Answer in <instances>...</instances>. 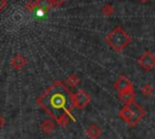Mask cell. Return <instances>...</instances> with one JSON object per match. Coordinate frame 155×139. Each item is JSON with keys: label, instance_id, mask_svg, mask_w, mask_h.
Here are the masks:
<instances>
[{"label": "cell", "instance_id": "6da1fadb", "mask_svg": "<svg viewBox=\"0 0 155 139\" xmlns=\"http://www.w3.org/2000/svg\"><path fill=\"white\" fill-rule=\"evenodd\" d=\"M74 93L62 81H53L36 99V104L41 106L61 127H67L74 121L71 110L75 108Z\"/></svg>", "mask_w": 155, "mask_h": 139}, {"label": "cell", "instance_id": "7a4b0ae2", "mask_svg": "<svg viewBox=\"0 0 155 139\" xmlns=\"http://www.w3.org/2000/svg\"><path fill=\"white\" fill-rule=\"evenodd\" d=\"M105 42L109 45V47H111L113 51L122 52L131 42V36L121 27H115L105 36Z\"/></svg>", "mask_w": 155, "mask_h": 139}, {"label": "cell", "instance_id": "3957f363", "mask_svg": "<svg viewBox=\"0 0 155 139\" xmlns=\"http://www.w3.org/2000/svg\"><path fill=\"white\" fill-rule=\"evenodd\" d=\"M145 115L144 109L138 105L136 102L132 104H125L124 108L120 109L119 111V117L124 120L126 123H128L130 127L136 126Z\"/></svg>", "mask_w": 155, "mask_h": 139}, {"label": "cell", "instance_id": "277c9868", "mask_svg": "<svg viewBox=\"0 0 155 139\" xmlns=\"http://www.w3.org/2000/svg\"><path fill=\"white\" fill-rule=\"evenodd\" d=\"M73 97H74L75 108L80 109V110L85 109V108L90 104V102H91V95H90L87 92H85L84 89H78V91L74 93Z\"/></svg>", "mask_w": 155, "mask_h": 139}, {"label": "cell", "instance_id": "5b68a950", "mask_svg": "<svg viewBox=\"0 0 155 139\" xmlns=\"http://www.w3.org/2000/svg\"><path fill=\"white\" fill-rule=\"evenodd\" d=\"M138 64L139 66L145 70V71H150L154 66H155V56L149 52V51H145L139 58H138Z\"/></svg>", "mask_w": 155, "mask_h": 139}, {"label": "cell", "instance_id": "8992f818", "mask_svg": "<svg viewBox=\"0 0 155 139\" xmlns=\"http://www.w3.org/2000/svg\"><path fill=\"white\" fill-rule=\"evenodd\" d=\"M25 8L28 11H36V10H42V11H48L52 10V0H35V1H30L25 4Z\"/></svg>", "mask_w": 155, "mask_h": 139}, {"label": "cell", "instance_id": "52a82bcc", "mask_svg": "<svg viewBox=\"0 0 155 139\" xmlns=\"http://www.w3.org/2000/svg\"><path fill=\"white\" fill-rule=\"evenodd\" d=\"M114 88L119 92H128V91H133V83L132 81L126 77V76H119V79L114 82Z\"/></svg>", "mask_w": 155, "mask_h": 139}, {"label": "cell", "instance_id": "ba28073f", "mask_svg": "<svg viewBox=\"0 0 155 139\" xmlns=\"http://www.w3.org/2000/svg\"><path fill=\"white\" fill-rule=\"evenodd\" d=\"M10 64H11V66H12L13 69L19 70V69H22V68L25 66V64H27V59H25V57H24L23 54L17 53V54H15V56L11 58Z\"/></svg>", "mask_w": 155, "mask_h": 139}, {"label": "cell", "instance_id": "9c48e42d", "mask_svg": "<svg viewBox=\"0 0 155 139\" xmlns=\"http://www.w3.org/2000/svg\"><path fill=\"white\" fill-rule=\"evenodd\" d=\"M86 134H87V137H88L90 139H98V138L102 135V129H101V127H99L98 124L92 123V124H90V126L87 127Z\"/></svg>", "mask_w": 155, "mask_h": 139}, {"label": "cell", "instance_id": "30bf717a", "mask_svg": "<svg viewBox=\"0 0 155 139\" xmlns=\"http://www.w3.org/2000/svg\"><path fill=\"white\" fill-rule=\"evenodd\" d=\"M40 128H41V131H42L45 134H51V133H53L54 129H56V123H54L52 120L46 118V120H44V121L41 122Z\"/></svg>", "mask_w": 155, "mask_h": 139}, {"label": "cell", "instance_id": "8fae6325", "mask_svg": "<svg viewBox=\"0 0 155 139\" xmlns=\"http://www.w3.org/2000/svg\"><path fill=\"white\" fill-rule=\"evenodd\" d=\"M119 99L124 104H132L136 102V94L134 91H128V92H122L119 93Z\"/></svg>", "mask_w": 155, "mask_h": 139}, {"label": "cell", "instance_id": "7c38bea8", "mask_svg": "<svg viewBox=\"0 0 155 139\" xmlns=\"http://www.w3.org/2000/svg\"><path fill=\"white\" fill-rule=\"evenodd\" d=\"M79 82H80V79H79V76H78L76 74H70V75L65 79V81H64V83H65L67 86L71 87V88L76 87V86L79 85Z\"/></svg>", "mask_w": 155, "mask_h": 139}, {"label": "cell", "instance_id": "4fadbf2b", "mask_svg": "<svg viewBox=\"0 0 155 139\" xmlns=\"http://www.w3.org/2000/svg\"><path fill=\"white\" fill-rule=\"evenodd\" d=\"M102 13H103L104 16L109 17V16H111V15L114 13V7H113L110 4H107V5H104V6L102 7Z\"/></svg>", "mask_w": 155, "mask_h": 139}, {"label": "cell", "instance_id": "5bb4252c", "mask_svg": "<svg viewBox=\"0 0 155 139\" xmlns=\"http://www.w3.org/2000/svg\"><path fill=\"white\" fill-rule=\"evenodd\" d=\"M140 91H142V93L144 94V95H150L151 93H153V86L151 85H149V83H145V85H143L142 86V88H140Z\"/></svg>", "mask_w": 155, "mask_h": 139}, {"label": "cell", "instance_id": "9a60e30c", "mask_svg": "<svg viewBox=\"0 0 155 139\" xmlns=\"http://www.w3.org/2000/svg\"><path fill=\"white\" fill-rule=\"evenodd\" d=\"M63 4H64V0H52V6H53V8H58V7H61Z\"/></svg>", "mask_w": 155, "mask_h": 139}, {"label": "cell", "instance_id": "2e32d148", "mask_svg": "<svg viewBox=\"0 0 155 139\" xmlns=\"http://www.w3.org/2000/svg\"><path fill=\"white\" fill-rule=\"evenodd\" d=\"M7 5V0H0V13L4 11V8Z\"/></svg>", "mask_w": 155, "mask_h": 139}, {"label": "cell", "instance_id": "e0dca14e", "mask_svg": "<svg viewBox=\"0 0 155 139\" xmlns=\"http://www.w3.org/2000/svg\"><path fill=\"white\" fill-rule=\"evenodd\" d=\"M5 122H6V121H5V117H4L2 115H0V128H2V127L5 126Z\"/></svg>", "mask_w": 155, "mask_h": 139}, {"label": "cell", "instance_id": "ac0fdd59", "mask_svg": "<svg viewBox=\"0 0 155 139\" xmlns=\"http://www.w3.org/2000/svg\"><path fill=\"white\" fill-rule=\"evenodd\" d=\"M140 2H147V1H149V0H139Z\"/></svg>", "mask_w": 155, "mask_h": 139}, {"label": "cell", "instance_id": "d6986e66", "mask_svg": "<svg viewBox=\"0 0 155 139\" xmlns=\"http://www.w3.org/2000/svg\"><path fill=\"white\" fill-rule=\"evenodd\" d=\"M154 86H155V85H154Z\"/></svg>", "mask_w": 155, "mask_h": 139}]
</instances>
